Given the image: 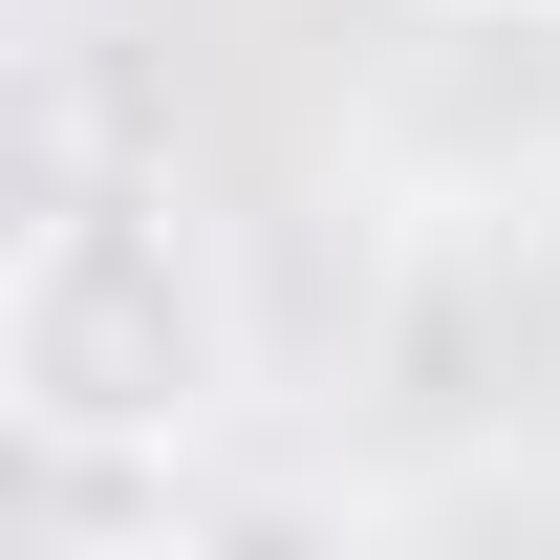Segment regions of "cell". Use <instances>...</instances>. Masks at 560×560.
Here are the masks:
<instances>
[{"label":"cell","mask_w":560,"mask_h":560,"mask_svg":"<svg viewBox=\"0 0 560 560\" xmlns=\"http://www.w3.org/2000/svg\"><path fill=\"white\" fill-rule=\"evenodd\" d=\"M259 388V324H237V259H215L173 195H44L0 237V431L66 453V475H173L215 453Z\"/></svg>","instance_id":"obj_1"},{"label":"cell","mask_w":560,"mask_h":560,"mask_svg":"<svg viewBox=\"0 0 560 560\" xmlns=\"http://www.w3.org/2000/svg\"><path fill=\"white\" fill-rule=\"evenodd\" d=\"M453 22H560V0H453Z\"/></svg>","instance_id":"obj_2"},{"label":"cell","mask_w":560,"mask_h":560,"mask_svg":"<svg viewBox=\"0 0 560 560\" xmlns=\"http://www.w3.org/2000/svg\"><path fill=\"white\" fill-rule=\"evenodd\" d=\"M86 560H195V539H86Z\"/></svg>","instance_id":"obj_3"}]
</instances>
